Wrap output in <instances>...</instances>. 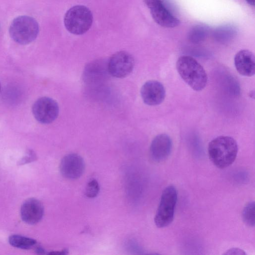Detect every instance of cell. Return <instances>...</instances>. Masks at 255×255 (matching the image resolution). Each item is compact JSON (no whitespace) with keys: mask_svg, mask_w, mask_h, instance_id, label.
I'll use <instances>...</instances> for the list:
<instances>
[{"mask_svg":"<svg viewBox=\"0 0 255 255\" xmlns=\"http://www.w3.org/2000/svg\"><path fill=\"white\" fill-rule=\"evenodd\" d=\"M8 242L15 248L24 250L30 249L36 244L35 240L18 235L10 236L8 238Z\"/></svg>","mask_w":255,"mask_h":255,"instance_id":"cell-15","label":"cell"},{"mask_svg":"<svg viewBox=\"0 0 255 255\" xmlns=\"http://www.w3.org/2000/svg\"><path fill=\"white\" fill-rule=\"evenodd\" d=\"M172 142L170 137L165 133L156 135L151 141L150 148V156L156 162L164 161L171 153Z\"/></svg>","mask_w":255,"mask_h":255,"instance_id":"cell-11","label":"cell"},{"mask_svg":"<svg viewBox=\"0 0 255 255\" xmlns=\"http://www.w3.org/2000/svg\"><path fill=\"white\" fill-rule=\"evenodd\" d=\"M85 168L83 158L76 153H70L64 156L60 164L61 174L69 179L79 178L83 174Z\"/></svg>","mask_w":255,"mask_h":255,"instance_id":"cell-9","label":"cell"},{"mask_svg":"<svg viewBox=\"0 0 255 255\" xmlns=\"http://www.w3.org/2000/svg\"><path fill=\"white\" fill-rule=\"evenodd\" d=\"M225 255H246L245 252L238 248H233L226 251Z\"/></svg>","mask_w":255,"mask_h":255,"instance_id":"cell-20","label":"cell"},{"mask_svg":"<svg viewBox=\"0 0 255 255\" xmlns=\"http://www.w3.org/2000/svg\"><path fill=\"white\" fill-rule=\"evenodd\" d=\"M44 207L38 199L31 198L26 200L20 208V216L23 222L30 225L38 223L42 218Z\"/></svg>","mask_w":255,"mask_h":255,"instance_id":"cell-12","label":"cell"},{"mask_svg":"<svg viewBox=\"0 0 255 255\" xmlns=\"http://www.w3.org/2000/svg\"><path fill=\"white\" fill-rule=\"evenodd\" d=\"M176 69L183 80L192 89L202 90L206 87L208 77L203 66L193 57L183 55L177 60Z\"/></svg>","mask_w":255,"mask_h":255,"instance_id":"cell-2","label":"cell"},{"mask_svg":"<svg viewBox=\"0 0 255 255\" xmlns=\"http://www.w3.org/2000/svg\"><path fill=\"white\" fill-rule=\"evenodd\" d=\"M255 202L251 201L245 205L242 211V219L244 222L250 227L255 226Z\"/></svg>","mask_w":255,"mask_h":255,"instance_id":"cell-17","label":"cell"},{"mask_svg":"<svg viewBox=\"0 0 255 255\" xmlns=\"http://www.w3.org/2000/svg\"><path fill=\"white\" fill-rule=\"evenodd\" d=\"M134 65V59L130 54L124 51H119L108 61V72L113 77L124 78L132 72Z\"/></svg>","mask_w":255,"mask_h":255,"instance_id":"cell-6","label":"cell"},{"mask_svg":"<svg viewBox=\"0 0 255 255\" xmlns=\"http://www.w3.org/2000/svg\"><path fill=\"white\" fill-rule=\"evenodd\" d=\"M234 64L241 75L251 77L255 73V58L251 51L243 49L238 52L234 57Z\"/></svg>","mask_w":255,"mask_h":255,"instance_id":"cell-13","label":"cell"},{"mask_svg":"<svg viewBox=\"0 0 255 255\" xmlns=\"http://www.w3.org/2000/svg\"><path fill=\"white\" fill-rule=\"evenodd\" d=\"M109 73L108 62L97 60L89 63L85 67L84 78L89 83L97 82L102 80Z\"/></svg>","mask_w":255,"mask_h":255,"instance_id":"cell-14","label":"cell"},{"mask_svg":"<svg viewBox=\"0 0 255 255\" xmlns=\"http://www.w3.org/2000/svg\"><path fill=\"white\" fill-rule=\"evenodd\" d=\"M49 254L54 255H66L68 254V250L65 249L60 252H51Z\"/></svg>","mask_w":255,"mask_h":255,"instance_id":"cell-21","label":"cell"},{"mask_svg":"<svg viewBox=\"0 0 255 255\" xmlns=\"http://www.w3.org/2000/svg\"><path fill=\"white\" fill-rule=\"evenodd\" d=\"M236 30L232 25H223L217 28L214 31V37L219 41H224L232 38Z\"/></svg>","mask_w":255,"mask_h":255,"instance_id":"cell-18","label":"cell"},{"mask_svg":"<svg viewBox=\"0 0 255 255\" xmlns=\"http://www.w3.org/2000/svg\"><path fill=\"white\" fill-rule=\"evenodd\" d=\"M209 33L210 28L207 25H196L190 29L188 38L193 43L201 42L206 38Z\"/></svg>","mask_w":255,"mask_h":255,"instance_id":"cell-16","label":"cell"},{"mask_svg":"<svg viewBox=\"0 0 255 255\" xmlns=\"http://www.w3.org/2000/svg\"><path fill=\"white\" fill-rule=\"evenodd\" d=\"M246 1L251 5H255V0H246Z\"/></svg>","mask_w":255,"mask_h":255,"instance_id":"cell-22","label":"cell"},{"mask_svg":"<svg viewBox=\"0 0 255 255\" xmlns=\"http://www.w3.org/2000/svg\"><path fill=\"white\" fill-rule=\"evenodd\" d=\"M99 191L100 186L98 181L95 179H93L87 185L86 195L89 198H94L98 195Z\"/></svg>","mask_w":255,"mask_h":255,"instance_id":"cell-19","label":"cell"},{"mask_svg":"<svg viewBox=\"0 0 255 255\" xmlns=\"http://www.w3.org/2000/svg\"><path fill=\"white\" fill-rule=\"evenodd\" d=\"M32 111L35 119L38 122L48 124L52 123L57 118L59 106L53 99L43 97L35 102Z\"/></svg>","mask_w":255,"mask_h":255,"instance_id":"cell-7","label":"cell"},{"mask_svg":"<svg viewBox=\"0 0 255 255\" xmlns=\"http://www.w3.org/2000/svg\"><path fill=\"white\" fill-rule=\"evenodd\" d=\"M238 151L236 141L229 136H218L208 144V152L210 160L221 169L229 166L234 162Z\"/></svg>","mask_w":255,"mask_h":255,"instance_id":"cell-1","label":"cell"},{"mask_svg":"<svg viewBox=\"0 0 255 255\" xmlns=\"http://www.w3.org/2000/svg\"><path fill=\"white\" fill-rule=\"evenodd\" d=\"M177 200V192L174 186L170 185L163 191L155 217L154 223L158 228H164L171 223Z\"/></svg>","mask_w":255,"mask_h":255,"instance_id":"cell-5","label":"cell"},{"mask_svg":"<svg viewBox=\"0 0 255 255\" xmlns=\"http://www.w3.org/2000/svg\"><path fill=\"white\" fill-rule=\"evenodd\" d=\"M9 32L15 42L20 44H27L37 37L39 32L38 23L32 17L19 16L11 22Z\"/></svg>","mask_w":255,"mask_h":255,"instance_id":"cell-4","label":"cell"},{"mask_svg":"<svg viewBox=\"0 0 255 255\" xmlns=\"http://www.w3.org/2000/svg\"><path fill=\"white\" fill-rule=\"evenodd\" d=\"M93 20L91 10L86 6L77 5L70 8L65 13L64 22L70 33L81 35L91 27Z\"/></svg>","mask_w":255,"mask_h":255,"instance_id":"cell-3","label":"cell"},{"mask_svg":"<svg viewBox=\"0 0 255 255\" xmlns=\"http://www.w3.org/2000/svg\"></svg>","mask_w":255,"mask_h":255,"instance_id":"cell-23","label":"cell"},{"mask_svg":"<svg viewBox=\"0 0 255 255\" xmlns=\"http://www.w3.org/2000/svg\"><path fill=\"white\" fill-rule=\"evenodd\" d=\"M140 95L143 102L149 106L160 104L164 101L166 91L163 84L157 80H149L141 87Z\"/></svg>","mask_w":255,"mask_h":255,"instance_id":"cell-10","label":"cell"},{"mask_svg":"<svg viewBox=\"0 0 255 255\" xmlns=\"http://www.w3.org/2000/svg\"><path fill=\"white\" fill-rule=\"evenodd\" d=\"M150 10L151 16L158 25L166 28L176 27L180 21L165 7L162 0H143Z\"/></svg>","mask_w":255,"mask_h":255,"instance_id":"cell-8","label":"cell"}]
</instances>
